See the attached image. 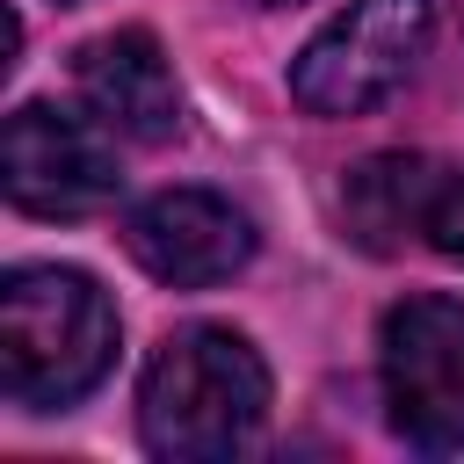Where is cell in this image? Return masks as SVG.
Listing matches in <instances>:
<instances>
[{
  "mask_svg": "<svg viewBox=\"0 0 464 464\" xmlns=\"http://www.w3.org/2000/svg\"><path fill=\"white\" fill-rule=\"evenodd\" d=\"M116 362V304L80 268H14L0 283V384L14 406H72Z\"/></svg>",
  "mask_w": 464,
  "mask_h": 464,
  "instance_id": "obj_1",
  "label": "cell"
},
{
  "mask_svg": "<svg viewBox=\"0 0 464 464\" xmlns=\"http://www.w3.org/2000/svg\"><path fill=\"white\" fill-rule=\"evenodd\" d=\"M268 420V370L232 326H181L138 392V428L160 457H232Z\"/></svg>",
  "mask_w": 464,
  "mask_h": 464,
  "instance_id": "obj_2",
  "label": "cell"
},
{
  "mask_svg": "<svg viewBox=\"0 0 464 464\" xmlns=\"http://www.w3.org/2000/svg\"><path fill=\"white\" fill-rule=\"evenodd\" d=\"M428 36L435 0H348L290 65V94L312 116H362L420 65Z\"/></svg>",
  "mask_w": 464,
  "mask_h": 464,
  "instance_id": "obj_3",
  "label": "cell"
},
{
  "mask_svg": "<svg viewBox=\"0 0 464 464\" xmlns=\"http://www.w3.org/2000/svg\"><path fill=\"white\" fill-rule=\"evenodd\" d=\"M384 399L413 450H464V297L384 312Z\"/></svg>",
  "mask_w": 464,
  "mask_h": 464,
  "instance_id": "obj_4",
  "label": "cell"
},
{
  "mask_svg": "<svg viewBox=\"0 0 464 464\" xmlns=\"http://www.w3.org/2000/svg\"><path fill=\"white\" fill-rule=\"evenodd\" d=\"M0 167H7V196L22 210H36V218H80V210H94V203L116 196L109 145L80 116H65L51 102H22L7 116Z\"/></svg>",
  "mask_w": 464,
  "mask_h": 464,
  "instance_id": "obj_5",
  "label": "cell"
},
{
  "mask_svg": "<svg viewBox=\"0 0 464 464\" xmlns=\"http://www.w3.org/2000/svg\"><path fill=\"white\" fill-rule=\"evenodd\" d=\"M123 239H130L138 268L160 276V283H174V290L225 283L254 254V225L225 196H210V188H167V196L138 203L130 225H123Z\"/></svg>",
  "mask_w": 464,
  "mask_h": 464,
  "instance_id": "obj_6",
  "label": "cell"
},
{
  "mask_svg": "<svg viewBox=\"0 0 464 464\" xmlns=\"http://www.w3.org/2000/svg\"><path fill=\"white\" fill-rule=\"evenodd\" d=\"M80 94H87V109H94L109 130H123V138H138V145H160V138H174V123H181L174 72H167V58H160V44H152L145 29L94 36V44L80 51Z\"/></svg>",
  "mask_w": 464,
  "mask_h": 464,
  "instance_id": "obj_7",
  "label": "cell"
},
{
  "mask_svg": "<svg viewBox=\"0 0 464 464\" xmlns=\"http://www.w3.org/2000/svg\"><path fill=\"white\" fill-rule=\"evenodd\" d=\"M442 167L435 160H413V152H384V160H362L341 188V210L355 225L362 246H399V239H420V218H428V196H435Z\"/></svg>",
  "mask_w": 464,
  "mask_h": 464,
  "instance_id": "obj_8",
  "label": "cell"
},
{
  "mask_svg": "<svg viewBox=\"0 0 464 464\" xmlns=\"http://www.w3.org/2000/svg\"><path fill=\"white\" fill-rule=\"evenodd\" d=\"M420 239H428L435 254L464 261V174L442 167V181H435V196H428V218H420Z\"/></svg>",
  "mask_w": 464,
  "mask_h": 464,
  "instance_id": "obj_9",
  "label": "cell"
},
{
  "mask_svg": "<svg viewBox=\"0 0 464 464\" xmlns=\"http://www.w3.org/2000/svg\"><path fill=\"white\" fill-rule=\"evenodd\" d=\"M254 7H290V0H254Z\"/></svg>",
  "mask_w": 464,
  "mask_h": 464,
  "instance_id": "obj_10",
  "label": "cell"
},
{
  "mask_svg": "<svg viewBox=\"0 0 464 464\" xmlns=\"http://www.w3.org/2000/svg\"><path fill=\"white\" fill-rule=\"evenodd\" d=\"M58 7H80V0H58Z\"/></svg>",
  "mask_w": 464,
  "mask_h": 464,
  "instance_id": "obj_11",
  "label": "cell"
}]
</instances>
